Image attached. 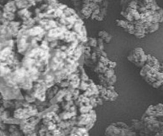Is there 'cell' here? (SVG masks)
Instances as JSON below:
<instances>
[{"instance_id": "1", "label": "cell", "mask_w": 163, "mask_h": 136, "mask_svg": "<svg viewBox=\"0 0 163 136\" xmlns=\"http://www.w3.org/2000/svg\"><path fill=\"white\" fill-rule=\"evenodd\" d=\"M99 36L102 37V38H103V39L106 37L105 42H110V41L112 39V36L108 33L105 32V31H100L99 33Z\"/></svg>"}]
</instances>
